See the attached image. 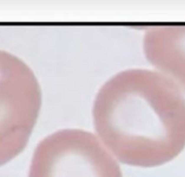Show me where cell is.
Listing matches in <instances>:
<instances>
[{"label":"cell","instance_id":"277c9868","mask_svg":"<svg viewBox=\"0 0 185 177\" xmlns=\"http://www.w3.org/2000/svg\"><path fill=\"white\" fill-rule=\"evenodd\" d=\"M144 52L153 66L185 91V25L150 26Z\"/></svg>","mask_w":185,"mask_h":177},{"label":"cell","instance_id":"6da1fadb","mask_svg":"<svg viewBox=\"0 0 185 177\" xmlns=\"http://www.w3.org/2000/svg\"><path fill=\"white\" fill-rule=\"evenodd\" d=\"M99 139L122 163L155 167L185 148V97L161 73L119 72L99 90L93 108Z\"/></svg>","mask_w":185,"mask_h":177},{"label":"cell","instance_id":"7a4b0ae2","mask_svg":"<svg viewBox=\"0 0 185 177\" xmlns=\"http://www.w3.org/2000/svg\"><path fill=\"white\" fill-rule=\"evenodd\" d=\"M40 105L42 91L32 69L0 49V166L27 146Z\"/></svg>","mask_w":185,"mask_h":177},{"label":"cell","instance_id":"3957f363","mask_svg":"<svg viewBox=\"0 0 185 177\" xmlns=\"http://www.w3.org/2000/svg\"><path fill=\"white\" fill-rule=\"evenodd\" d=\"M28 177H122V173L93 133L63 129L38 143Z\"/></svg>","mask_w":185,"mask_h":177}]
</instances>
